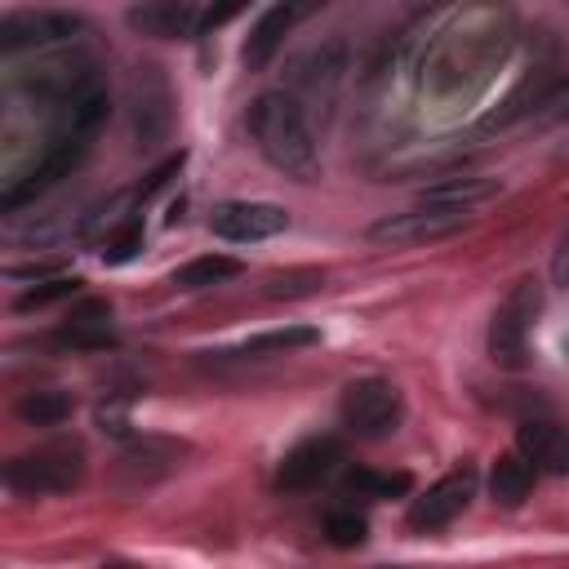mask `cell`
<instances>
[{"mask_svg": "<svg viewBox=\"0 0 569 569\" xmlns=\"http://www.w3.org/2000/svg\"><path fill=\"white\" fill-rule=\"evenodd\" d=\"M244 124H249V138H253L258 156L271 169H280L293 182H316L320 178V142H316L311 120H307V111L293 93H284V89L258 93L244 111Z\"/></svg>", "mask_w": 569, "mask_h": 569, "instance_id": "6da1fadb", "label": "cell"}, {"mask_svg": "<svg viewBox=\"0 0 569 569\" xmlns=\"http://www.w3.org/2000/svg\"><path fill=\"white\" fill-rule=\"evenodd\" d=\"M102 120H107V93H102V89H98V93H89V98H80L76 107H67V116H62L58 133L44 142L40 160H36L22 178H13V182L4 187L0 204H4V209H18V204H27V200L44 196L49 187H58V182H62V178H67V173L89 156V147H93V138H98Z\"/></svg>", "mask_w": 569, "mask_h": 569, "instance_id": "7a4b0ae2", "label": "cell"}, {"mask_svg": "<svg viewBox=\"0 0 569 569\" xmlns=\"http://www.w3.org/2000/svg\"><path fill=\"white\" fill-rule=\"evenodd\" d=\"M84 480V449L76 440L40 445L31 453H18L4 462V485L22 498H49V493H71Z\"/></svg>", "mask_w": 569, "mask_h": 569, "instance_id": "3957f363", "label": "cell"}, {"mask_svg": "<svg viewBox=\"0 0 569 569\" xmlns=\"http://www.w3.org/2000/svg\"><path fill=\"white\" fill-rule=\"evenodd\" d=\"M538 316H542V284L525 276L507 289V298L493 307V320H489V360L498 369H520L529 360V333Z\"/></svg>", "mask_w": 569, "mask_h": 569, "instance_id": "277c9868", "label": "cell"}, {"mask_svg": "<svg viewBox=\"0 0 569 569\" xmlns=\"http://www.w3.org/2000/svg\"><path fill=\"white\" fill-rule=\"evenodd\" d=\"M129 124L138 151H156L173 129V89L156 62H142L129 80Z\"/></svg>", "mask_w": 569, "mask_h": 569, "instance_id": "5b68a950", "label": "cell"}, {"mask_svg": "<svg viewBox=\"0 0 569 569\" xmlns=\"http://www.w3.org/2000/svg\"><path fill=\"white\" fill-rule=\"evenodd\" d=\"M462 227H471V213H462V209L413 204V209L382 213L378 222H369V240H373V244H391V249H413V244L449 240V236H458Z\"/></svg>", "mask_w": 569, "mask_h": 569, "instance_id": "8992f818", "label": "cell"}, {"mask_svg": "<svg viewBox=\"0 0 569 569\" xmlns=\"http://www.w3.org/2000/svg\"><path fill=\"white\" fill-rule=\"evenodd\" d=\"M338 413H342L347 431H356L365 440H378V436L396 431V422H400V391L387 378H356V382L342 387Z\"/></svg>", "mask_w": 569, "mask_h": 569, "instance_id": "52a82bcc", "label": "cell"}, {"mask_svg": "<svg viewBox=\"0 0 569 569\" xmlns=\"http://www.w3.org/2000/svg\"><path fill=\"white\" fill-rule=\"evenodd\" d=\"M289 227V213L271 200H227L209 213V231L218 240L231 244H249V240H271Z\"/></svg>", "mask_w": 569, "mask_h": 569, "instance_id": "ba28073f", "label": "cell"}, {"mask_svg": "<svg viewBox=\"0 0 569 569\" xmlns=\"http://www.w3.org/2000/svg\"><path fill=\"white\" fill-rule=\"evenodd\" d=\"M342 462V445L333 436H311L302 445H293L276 471V489L280 493H307L316 485H325Z\"/></svg>", "mask_w": 569, "mask_h": 569, "instance_id": "9c48e42d", "label": "cell"}, {"mask_svg": "<svg viewBox=\"0 0 569 569\" xmlns=\"http://www.w3.org/2000/svg\"><path fill=\"white\" fill-rule=\"evenodd\" d=\"M471 493H476V471H471V467L449 471V476H445V480H436L422 498H413V507H409V525H413V529H422V533L445 529L453 516H462V511H467Z\"/></svg>", "mask_w": 569, "mask_h": 569, "instance_id": "30bf717a", "label": "cell"}, {"mask_svg": "<svg viewBox=\"0 0 569 569\" xmlns=\"http://www.w3.org/2000/svg\"><path fill=\"white\" fill-rule=\"evenodd\" d=\"M84 22L76 13H53V9H36V13H9L0 22V53H18V49H31V44H53V40H67L71 31H80Z\"/></svg>", "mask_w": 569, "mask_h": 569, "instance_id": "8fae6325", "label": "cell"}, {"mask_svg": "<svg viewBox=\"0 0 569 569\" xmlns=\"http://www.w3.org/2000/svg\"><path fill=\"white\" fill-rule=\"evenodd\" d=\"M516 453L542 476H569V431L547 418H529L516 427Z\"/></svg>", "mask_w": 569, "mask_h": 569, "instance_id": "7c38bea8", "label": "cell"}, {"mask_svg": "<svg viewBox=\"0 0 569 569\" xmlns=\"http://www.w3.org/2000/svg\"><path fill=\"white\" fill-rule=\"evenodd\" d=\"M124 18H129V27L138 36H151V40H187V36L200 31L204 9L173 4V0H147V4H133Z\"/></svg>", "mask_w": 569, "mask_h": 569, "instance_id": "4fadbf2b", "label": "cell"}, {"mask_svg": "<svg viewBox=\"0 0 569 569\" xmlns=\"http://www.w3.org/2000/svg\"><path fill=\"white\" fill-rule=\"evenodd\" d=\"M307 13H311V4H271V9H262L258 22L249 27L244 49H240L244 67H249V71H262V67L276 58V49L284 44V36L293 31V22H302Z\"/></svg>", "mask_w": 569, "mask_h": 569, "instance_id": "5bb4252c", "label": "cell"}, {"mask_svg": "<svg viewBox=\"0 0 569 569\" xmlns=\"http://www.w3.org/2000/svg\"><path fill=\"white\" fill-rule=\"evenodd\" d=\"M62 347H71V351H102V347H111L116 342V325H111V307L102 302V298H89V302H80L62 325H58V333H53Z\"/></svg>", "mask_w": 569, "mask_h": 569, "instance_id": "9a60e30c", "label": "cell"}, {"mask_svg": "<svg viewBox=\"0 0 569 569\" xmlns=\"http://www.w3.org/2000/svg\"><path fill=\"white\" fill-rule=\"evenodd\" d=\"M178 458H182V445H173V440H138L133 449L120 453L116 476H120V485L138 489V485H151V480L169 476L178 467Z\"/></svg>", "mask_w": 569, "mask_h": 569, "instance_id": "2e32d148", "label": "cell"}, {"mask_svg": "<svg viewBox=\"0 0 569 569\" xmlns=\"http://www.w3.org/2000/svg\"><path fill=\"white\" fill-rule=\"evenodd\" d=\"M498 191H502V182H498V178H485V173H462V178L431 182V187L418 196V204H436V209H462V213H471L476 204L493 200Z\"/></svg>", "mask_w": 569, "mask_h": 569, "instance_id": "e0dca14e", "label": "cell"}, {"mask_svg": "<svg viewBox=\"0 0 569 569\" xmlns=\"http://www.w3.org/2000/svg\"><path fill=\"white\" fill-rule=\"evenodd\" d=\"M533 467L525 462V453H498L489 467V498L507 511H516L529 493H533Z\"/></svg>", "mask_w": 569, "mask_h": 569, "instance_id": "ac0fdd59", "label": "cell"}, {"mask_svg": "<svg viewBox=\"0 0 569 569\" xmlns=\"http://www.w3.org/2000/svg\"><path fill=\"white\" fill-rule=\"evenodd\" d=\"M320 342V333L311 325H280V329H262L253 338H244L236 351L227 356H240V360H258V356H284V351H298V347H311Z\"/></svg>", "mask_w": 569, "mask_h": 569, "instance_id": "d6986e66", "label": "cell"}, {"mask_svg": "<svg viewBox=\"0 0 569 569\" xmlns=\"http://www.w3.org/2000/svg\"><path fill=\"white\" fill-rule=\"evenodd\" d=\"M338 76H342V40H329V44L311 49V53L298 62V84H307L311 93H320V80H325V89L333 93Z\"/></svg>", "mask_w": 569, "mask_h": 569, "instance_id": "ffe728a7", "label": "cell"}, {"mask_svg": "<svg viewBox=\"0 0 569 569\" xmlns=\"http://www.w3.org/2000/svg\"><path fill=\"white\" fill-rule=\"evenodd\" d=\"M18 418L31 422V427H58L62 418H71V396L58 391V387L27 391V396L18 400Z\"/></svg>", "mask_w": 569, "mask_h": 569, "instance_id": "44dd1931", "label": "cell"}, {"mask_svg": "<svg viewBox=\"0 0 569 569\" xmlns=\"http://www.w3.org/2000/svg\"><path fill=\"white\" fill-rule=\"evenodd\" d=\"M240 276V262L236 258H222V253H204V258H191L187 267L173 271V284L178 289H209V284H222Z\"/></svg>", "mask_w": 569, "mask_h": 569, "instance_id": "7402d4cb", "label": "cell"}, {"mask_svg": "<svg viewBox=\"0 0 569 569\" xmlns=\"http://www.w3.org/2000/svg\"><path fill=\"white\" fill-rule=\"evenodd\" d=\"M347 493H356V498H400V493H409V476L405 471L356 467V471H347Z\"/></svg>", "mask_w": 569, "mask_h": 569, "instance_id": "603a6c76", "label": "cell"}, {"mask_svg": "<svg viewBox=\"0 0 569 569\" xmlns=\"http://www.w3.org/2000/svg\"><path fill=\"white\" fill-rule=\"evenodd\" d=\"M80 289V280L76 276H49V280H40L36 289H22L18 293V311H36V307H49V302H58V298H71Z\"/></svg>", "mask_w": 569, "mask_h": 569, "instance_id": "cb8c5ba5", "label": "cell"}, {"mask_svg": "<svg viewBox=\"0 0 569 569\" xmlns=\"http://www.w3.org/2000/svg\"><path fill=\"white\" fill-rule=\"evenodd\" d=\"M138 249H142V222H124V227H116L102 240V262L107 267H120V262L138 258Z\"/></svg>", "mask_w": 569, "mask_h": 569, "instance_id": "d4e9b609", "label": "cell"}, {"mask_svg": "<svg viewBox=\"0 0 569 569\" xmlns=\"http://www.w3.org/2000/svg\"><path fill=\"white\" fill-rule=\"evenodd\" d=\"M325 284L320 271H276L267 276V298H302V293H316Z\"/></svg>", "mask_w": 569, "mask_h": 569, "instance_id": "484cf974", "label": "cell"}, {"mask_svg": "<svg viewBox=\"0 0 569 569\" xmlns=\"http://www.w3.org/2000/svg\"><path fill=\"white\" fill-rule=\"evenodd\" d=\"M325 533L333 547H360L365 542V516L356 511H329L325 516Z\"/></svg>", "mask_w": 569, "mask_h": 569, "instance_id": "4316f807", "label": "cell"}, {"mask_svg": "<svg viewBox=\"0 0 569 569\" xmlns=\"http://www.w3.org/2000/svg\"><path fill=\"white\" fill-rule=\"evenodd\" d=\"M538 107H542V111H538L542 120H565V116H569V67L538 93Z\"/></svg>", "mask_w": 569, "mask_h": 569, "instance_id": "83f0119b", "label": "cell"}, {"mask_svg": "<svg viewBox=\"0 0 569 569\" xmlns=\"http://www.w3.org/2000/svg\"><path fill=\"white\" fill-rule=\"evenodd\" d=\"M98 427L111 436H129V413L124 405H98Z\"/></svg>", "mask_w": 569, "mask_h": 569, "instance_id": "f1b7e54d", "label": "cell"}, {"mask_svg": "<svg viewBox=\"0 0 569 569\" xmlns=\"http://www.w3.org/2000/svg\"><path fill=\"white\" fill-rule=\"evenodd\" d=\"M551 276H556V284H569V231H565V236H560V244H556Z\"/></svg>", "mask_w": 569, "mask_h": 569, "instance_id": "f546056e", "label": "cell"}, {"mask_svg": "<svg viewBox=\"0 0 569 569\" xmlns=\"http://www.w3.org/2000/svg\"><path fill=\"white\" fill-rule=\"evenodd\" d=\"M98 569H138V565H129V560H102Z\"/></svg>", "mask_w": 569, "mask_h": 569, "instance_id": "4dcf8cb0", "label": "cell"}]
</instances>
